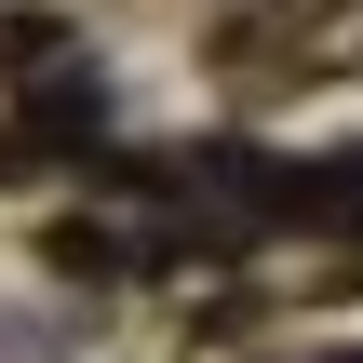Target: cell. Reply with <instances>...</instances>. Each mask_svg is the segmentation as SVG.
Returning a JSON list of instances; mask_svg holds the SVG:
<instances>
[{
  "label": "cell",
  "mask_w": 363,
  "mask_h": 363,
  "mask_svg": "<svg viewBox=\"0 0 363 363\" xmlns=\"http://www.w3.org/2000/svg\"><path fill=\"white\" fill-rule=\"evenodd\" d=\"M54 269H94V283H108V269H121V242H108V229H54Z\"/></svg>",
  "instance_id": "6da1fadb"
}]
</instances>
